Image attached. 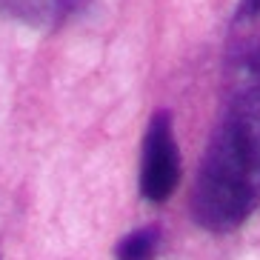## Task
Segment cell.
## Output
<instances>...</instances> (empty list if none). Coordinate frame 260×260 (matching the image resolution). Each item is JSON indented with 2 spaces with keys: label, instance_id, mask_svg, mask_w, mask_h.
Masks as SVG:
<instances>
[{
  "label": "cell",
  "instance_id": "cell-4",
  "mask_svg": "<svg viewBox=\"0 0 260 260\" xmlns=\"http://www.w3.org/2000/svg\"><path fill=\"white\" fill-rule=\"evenodd\" d=\"M157 246H160V226L152 223V226L135 229L123 237L115 246V257L117 260H152Z\"/></svg>",
  "mask_w": 260,
  "mask_h": 260
},
{
  "label": "cell",
  "instance_id": "cell-1",
  "mask_svg": "<svg viewBox=\"0 0 260 260\" xmlns=\"http://www.w3.org/2000/svg\"><path fill=\"white\" fill-rule=\"evenodd\" d=\"M260 203V63H223V106L203 152L191 214L209 232H232Z\"/></svg>",
  "mask_w": 260,
  "mask_h": 260
},
{
  "label": "cell",
  "instance_id": "cell-2",
  "mask_svg": "<svg viewBox=\"0 0 260 260\" xmlns=\"http://www.w3.org/2000/svg\"><path fill=\"white\" fill-rule=\"evenodd\" d=\"M180 180V154H177L172 112L157 109L146 126L140 149V194L149 203H163L172 198Z\"/></svg>",
  "mask_w": 260,
  "mask_h": 260
},
{
  "label": "cell",
  "instance_id": "cell-3",
  "mask_svg": "<svg viewBox=\"0 0 260 260\" xmlns=\"http://www.w3.org/2000/svg\"><path fill=\"white\" fill-rule=\"evenodd\" d=\"M80 6V0H0V12L20 23L54 29Z\"/></svg>",
  "mask_w": 260,
  "mask_h": 260
}]
</instances>
